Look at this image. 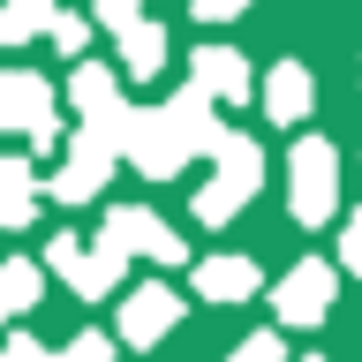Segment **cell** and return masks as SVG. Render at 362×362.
Here are the masks:
<instances>
[{
  "mask_svg": "<svg viewBox=\"0 0 362 362\" xmlns=\"http://www.w3.org/2000/svg\"><path fill=\"white\" fill-rule=\"evenodd\" d=\"M294 204H302V211H325V204H332V158L325 151H310V158H294Z\"/></svg>",
  "mask_w": 362,
  "mask_h": 362,
  "instance_id": "1",
  "label": "cell"
},
{
  "mask_svg": "<svg viewBox=\"0 0 362 362\" xmlns=\"http://www.w3.org/2000/svg\"><path fill=\"white\" fill-rule=\"evenodd\" d=\"M325 310V272H294L287 279V317H317Z\"/></svg>",
  "mask_w": 362,
  "mask_h": 362,
  "instance_id": "2",
  "label": "cell"
},
{
  "mask_svg": "<svg viewBox=\"0 0 362 362\" xmlns=\"http://www.w3.org/2000/svg\"><path fill=\"white\" fill-rule=\"evenodd\" d=\"M272 106H279V121H294V113L310 106V83H302L294 68H279V76H272Z\"/></svg>",
  "mask_w": 362,
  "mask_h": 362,
  "instance_id": "3",
  "label": "cell"
},
{
  "mask_svg": "<svg viewBox=\"0 0 362 362\" xmlns=\"http://www.w3.org/2000/svg\"><path fill=\"white\" fill-rule=\"evenodd\" d=\"M158 325H166V302H158V287H151V294H144V302H136V317H129V332H136V339H151Z\"/></svg>",
  "mask_w": 362,
  "mask_h": 362,
  "instance_id": "4",
  "label": "cell"
},
{
  "mask_svg": "<svg viewBox=\"0 0 362 362\" xmlns=\"http://www.w3.org/2000/svg\"><path fill=\"white\" fill-rule=\"evenodd\" d=\"M204 287H219V294L242 287V294H249V264H211V272H204Z\"/></svg>",
  "mask_w": 362,
  "mask_h": 362,
  "instance_id": "5",
  "label": "cell"
},
{
  "mask_svg": "<svg viewBox=\"0 0 362 362\" xmlns=\"http://www.w3.org/2000/svg\"><path fill=\"white\" fill-rule=\"evenodd\" d=\"M23 302H30V272H8L0 279V310H23Z\"/></svg>",
  "mask_w": 362,
  "mask_h": 362,
  "instance_id": "6",
  "label": "cell"
}]
</instances>
